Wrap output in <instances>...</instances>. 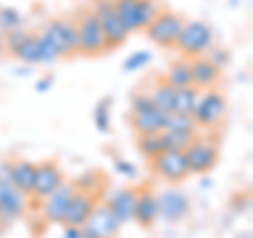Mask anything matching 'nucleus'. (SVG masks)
<instances>
[{"instance_id": "4468645a", "label": "nucleus", "mask_w": 253, "mask_h": 238, "mask_svg": "<svg viewBox=\"0 0 253 238\" xmlns=\"http://www.w3.org/2000/svg\"><path fill=\"white\" fill-rule=\"evenodd\" d=\"M28 202H30V198L23 196L17 188L0 181V221L4 226H9L26 215Z\"/></svg>"}, {"instance_id": "f257e3e1", "label": "nucleus", "mask_w": 253, "mask_h": 238, "mask_svg": "<svg viewBox=\"0 0 253 238\" xmlns=\"http://www.w3.org/2000/svg\"><path fill=\"white\" fill-rule=\"evenodd\" d=\"M41 36L51 44V49L57 53V57H74L78 53V30L76 21L68 17L51 19L42 28Z\"/></svg>"}, {"instance_id": "72a5a7b5", "label": "nucleus", "mask_w": 253, "mask_h": 238, "mask_svg": "<svg viewBox=\"0 0 253 238\" xmlns=\"http://www.w3.org/2000/svg\"><path fill=\"white\" fill-rule=\"evenodd\" d=\"M63 238H83V232H81V228L63 226Z\"/></svg>"}, {"instance_id": "412c9836", "label": "nucleus", "mask_w": 253, "mask_h": 238, "mask_svg": "<svg viewBox=\"0 0 253 238\" xmlns=\"http://www.w3.org/2000/svg\"><path fill=\"white\" fill-rule=\"evenodd\" d=\"M163 80L167 82L173 89H186V86H192V76H190V59L179 57L177 61H173L169 70L165 72Z\"/></svg>"}, {"instance_id": "dca6fc26", "label": "nucleus", "mask_w": 253, "mask_h": 238, "mask_svg": "<svg viewBox=\"0 0 253 238\" xmlns=\"http://www.w3.org/2000/svg\"><path fill=\"white\" fill-rule=\"evenodd\" d=\"M190 76H192V86L199 91L215 89L221 78V68L213 63L209 55H201V57L190 59Z\"/></svg>"}, {"instance_id": "473e14b6", "label": "nucleus", "mask_w": 253, "mask_h": 238, "mask_svg": "<svg viewBox=\"0 0 253 238\" xmlns=\"http://www.w3.org/2000/svg\"><path fill=\"white\" fill-rule=\"evenodd\" d=\"M51 84H53V76H44L41 78V80L36 82V93H46L51 89Z\"/></svg>"}, {"instance_id": "a878e982", "label": "nucleus", "mask_w": 253, "mask_h": 238, "mask_svg": "<svg viewBox=\"0 0 253 238\" xmlns=\"http://www.w3.org/2000/svg\"><path fill=\"white\" fill-rule=\"evenodd\" d=\"M23 26V15L13 9V6H2L0 9V34H11V32H17Z\"/></svg>"}, {"instance_id": "7c9ffc66", "label": "nucleus", "mask_w": 253, "mask_h": 238, "mask_svg": "<svg viewBox=\"0 0 253 238\" xmlns=\"http://www.w3.org/2000/svg\"><path fill=\"white\" fill-rule=\"evenodd\" d=\"M156 108L150 99V95L146 91H139L131 97V114H141V112H148V110Z\"/></svg>"}, {"instance_id": "f704fd0d", "label": "nucleus", "mask_w": 253, "mask_h": 238, "mask_svg": "<svg viewBox=\"0 0 253 238\" xmlns=\"http://www.w3.org/2000/svg\"><path fill=\"white\" fill-rule=\"evenodd\" d=\"M4 232H6V226L2 224V221H0V238H2V236H4Z\"/></svg>"}, {"instance_id": "2f4dec72", "label": "nucleus", "mask_w": 253, "mask_h": 238, "mask_svg": "<svg viewBox=\"0 0 253 238\" xmlns=\"http://www.w3.org/2000/svg\"><path fill=\"white\" fill-rule=\"evenodd\" d=\"M114 171L121 177H126V179H135L137 177V166L133 164L131 160H126V158H116L114 160Z\"/></svg>"}, {"instance_id": "39448f33", "label": "nucleus", "mask_w": 253, "mask_h": 238, "mask_svg": "<svg viewBox=\"0 0 253 238\" xmlns=\"http://www.w3.org/2000/svg\"><path fill=\"white\" fill-rule=\"evenodd\" d=\"M91 11L95 13V17L99 21V28L104 32L108 49L123 46L126 42V38H129V32L123 26V21L114 9V0H93Z\"/></svg>"}, {"instance_id": "9b49d317", "label": "nucleus", "mask_w": 253, "mask_h": 238, "mask_svg": "<svg viewBox=\"0 0 253 238\" xmlns=\"http://www.w3.org/2000/svg\"><path fill=\"white\" fill-rule=\"evenodd\" d=\"M121 228L123 226L112 215L108 204L104 200H99L97 207L89 215V219H86V224L81 228V232H83V238H116Z\"/></svg>"}, {"instance_id": "4be33fe9", "label": "nucleus", "mask_w": 253, "mask_h": 238, "mask_svg": "<svg viewBox=\"0 0 253 238\" xmlns=\"http://www.w3.org/2000/svg\"><path fill=\"white\" fill-rule=\"evenodd\" d=\"M150 99H152V104L161 110V112L165 114H173V101H175V89L173 86H169L167 82L158 80L152 89H150Z\"/></svg>"}, {"instance_id": "aec40b11", "label": "nucleus", "mask_w": 253, "mask_h": 238, "mask_svg": "<svg viewBox=\"0 0 253 238\" xmlns=\"http://www.w3.org/2000/svg\"><path fill=\"white\" fill-rule=\"evenodd\" d=\"M167 116L158 108H152L141 114H129V124L137 135H148V133H163L167 126Z\"/></svg>"}, {"instance_id": "cd10ccee", "label": "nucleus", "mask_w": 253, "mask_h": 238, "mask_svg": "<svg viewBox=\"0 0 253 238\" xmlns=\"http://www.w3.org/2000/svg\"><path fill=\"white\" fill-rule=\"evenodd\" d=\"M165 137V148L167 150H175V152H184V150L192 144L196 135H188V133H173V131H163Z\"/></svg>"}, {"instance_id": "9d476101", "label": "nucleus", "mask_w": 253, "mask_h": 238, "mask_svg": "<svg viewBox=\"0 0 253 238\" xmlns=\"http://www.w3.org/2000/svg\"><path fill=\"white\" fill-rule=\"evenodd\" d=\"M156 204H158V217L169 221V224H177V221L186 219L192 209L188 194L179 188H167L156 194Z\"/></svg>"}, {"instance_id": "c756f323", "label": "nucleus", "mask_w": 253, "mask_h": 238, "mask_svg": "<svg viewBox=\"0 0 253 238\" xmlns=\"http://www.w3.org/2000/svg\"><path fill=\"white\" fill-rule=\"evenodd\" d=\"M101 184H104V177H101L97 171H86L76 179L74 186H76V190H83V192H97Z\"/></svg>"}, {"instance_id": "bb28decb", "label": "nucleus", "mask_w": 253, "mask_h": 238, "mask_svg": "<svg viewBox=\"0 0 253 238\" xmlns=\"http://www.w3.org/2000/svg\"><path fill=\"white\" fill-rule=\"evenodd\" d=\"M165 131H173V133H188V135H199V126H196L192 116H184V114H169L167 116V126Z\"/></svg>"}, {"instance_id": "20e7f679", "label": "nucleus", "mask_w": 253, "mask_h": 238, "mask_svg": "<svg viewBox=\"0 0 253 238\" xmlns=\"http://www.w3.org/2000/svg\"><path fill=\"white\" fill-rule=\"evenodd\" d=\"M226 112H228L226 95L217 89H207V91H201L199 104H196L192 118L199 129H215V126L224 122Z\"/></svg>"}, {"instance_id": "5701e85b", "label": "nucleus", "mask_w": 253, "mask_h": 238, "mask_svg": "<svg viewBox=\"0 0 253 238\" xmlns=\"http://www.w3.org/2000/svg\"><path fill=\"white\" fill-rule=\"evenodd\" d=\"M201 91L196 86H186V89H177L175 91V101H173V114H184V116H192L196 104H199Z\"/></svg>"}, {"instance_id": "b1692460", "label": "nucleus", "mask_w": 253, "mask_h": 238, "mask_svg": "<svg viewBox=\"0 0 253 238\" xmlns=\"http://www.w3.org/2000/svg\"><path fill=\"white\" fill-rule=\"evenodd\" d=\"M137 150L139 154L146 158L148 162H152L156 156H161L165 150V137L163 133H148V135H137Z\"/></svg>"}, {"instance_id": "a211bd4d", "label": "nucleus", "mask_w": 253, "mask_h": 238, "mask_svg": "<svg viewBox=\"0 0 253 238\" xmlns=\"http://www.w3.org/2000/svg\"><path fill=\"white\" fill-rule=\"evenodd\" d=\"M133 221L141 228H152L158 221V204H156V194L152 188H139L137 190V202L135 211H133Z\"/></svg>"}, {"instance_id": "f8f14e48", "label": "nucleus", "mask_w": 253, "mask_h": 238, "mask_svg": "<svg viewBox=\"0 0 253 238\" xmlns=\"http://www.w3.org/2000/svg\"><path fill=\"white\" fill-rule=\"evenodd\" d=\"M66 175H63L61 166L57 160H42L36 162V175H34V188H32V198L36 200H44L46 196H51L55 190H57Z\"/></svg>"}, {"instance_id": "c85d7f7f", "label": "nucleus", "mask_w": 253, "mask_h": 238, "mask_svg": "<svg viewBox=\"0 0 253 238\" xmlns=\"http://www.w3.org/2000/svg\"><path fill=\"white\" fill-rule=\"evenodd\" d=\"M150 63H152V53L150 51H135L125 59L123 68H125V72H139V70H146Z\"/></svg>"}, {"instance_id": "f3484780", "label": "nucleus", "mask_w": 253, "mask_h": 238, "mask_svg": "<svg viewBox=\"0 0 253 238\" xmlns=\"http://www.w3.org/2000/svg\"><path fill=\"white\" fill-rule=\"evenodd\" d=\"M137 190L139 188H118L108 196V200H104L121 226L133 221V211H135V202H137Z\"/></svg>"}, {"instance_id": "423d86ee", "label": "nucleus", "mask_w": 253, "mask_h": 238, "mask_svg": "<svg viewBox=\"0 0 253 238\" xmlns=\"http://www.w3.org/2000/svg\"><path fill=\"white\" fill-rule=\"evenodd\" d=\"M114 9L126 32H144L156 17V0H114Z\"/></svg>"}, {"instance_id": "2eb2a0df", "label": "nucleus", "mask_w": 253, "mask_h": 238, "mask_svg": "<svg viewBox=\"0 0 253 238\" xmlns=\"http://www.w3.org/2000/svg\"><path fill=\"white\" fill-rule=\"evenodd\" d=\"M99 196L97 192H83V190H76L72 200L68 204L66 217H63L61 226H72V228H83L86 224V219L93 213V209L97 207Z\"/></svg>"}, {"instance_id": "393cba45", "label": "nucleus", "mask_w": 253, "mask_h": 238, "mask_svg": "<svg viewBox=\"0 0 253 238\" xmlns=\"http://www.w3.org/2000/svg\"><path fill=\"white\" fill-rule=\"evenodd\" d=\"M93 124L99 133L112 131V99L101 97L93 108Z\"/></svg>"}, {"instance_id": "1a4fd4ad", "label": "nucleus", "mask_w": 253, "mask_h": 238, "mask_svg": "<svg viewBox=\"0 0 253 238\" xmlns=\"http://www.w3.org/2000/svg\"><path fill=\"white\" fill-rule=\"evenodd\" d=\"M154 175H158L163 181H167L171 186H179L190 177L188 162L184 158V152H175V150H165L161 156H156L152 162Z\"/></svg>"}, {"instance_id": "7ed1b4c3", "label": "nucleus", "mask_w": 253, "mask_h": 238, "mask_svg": "<svg viewBox=\"0 0 253 238\" xmlns=\"http://www.w3.org/2000/svg\"><path fill=\"white\" fill-rule=\"evenodd\" d=\"M74 21L78 30V53L84 57H95V55L108 51L104 32H101L99 21L91 9H83Z\"/></svg>"}, {"instance_id": "6e6552de", "label": "nucleus", "mask_w": 253, "mask_h": 238, "mask_svg": "<svg viewBox=\"0 0 253 238\" xmlns=\"http://www.w3.org/2000/svg\"><path fill=\"white\" fill-rule=\"evenodd\" d=\"M184 21L186 19L181 15L173 11H158L156 17L148 23V28L144 32L154 44L163 46V49H173L181 34Z\"/></svg>"}, {"instance_id": "6ab92c4d", "label": "nucleus", "mask_w": 253, "mask_h": 238, "mask_svg": "<svg viewBox=\"0 0 253 238\" xmlns=\"http://www.w3.org/2000/svg\"><path fill=\"white\" fill-rule=\"evenodd\" d=\"M9 166H11V186L17 188L23 196L32 198L36 162L26 160V158H13V160H9Z\"/></svg>"}, {"instance_id": "ddd939ff", "label": "nucleus", "mask_w": 253, "mask_h": 238, "mask_svg": "<svg viewBox=\"0 0 253 238\" xmlns=\"http://www.w3.org/2000/svg\"><path fill=\"white\" fill-rule=\"evenodd\" d=\"M74 192H76V186L70 184V181H63V184L55 190L51 196L44 198L41 213H42L46 224H55V226L63 224V217H66L68 204H70V200H72Z\"/></svg>"}, {"instance_id": "0eeeda50", "label": "nucleus", "mask_w": 253, "mask_h": 238, "mask_svg": "<svg viewBox=\"0 0 253 238\" xmlns=\"http://www.w3.org/2000/svg\"><path fill=\"white\" fill-rule=\"evenodd\" d=\"M190 175H207L219 162V148L215 141L196 135L194 141L184 150Z\"/></svg>"}, {"instance_id": "f03ea898", "label": "nucleus", "mask_w": 253, "mask_h": 238, "mask_svg": "<svg viewBox=\"0 0 253 238\" xmlns=\"http://www.w3.org/2000/svg\"><path fill=\"white\" fill-rule=\"evenodd\" d=\"M213 46V30L205 21L192 19L184 21L181 34L175 42V49L181 53V57L194 59L201 55H207V51Z\"/></svg>"}]
</instances>
